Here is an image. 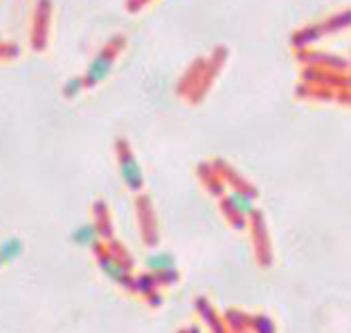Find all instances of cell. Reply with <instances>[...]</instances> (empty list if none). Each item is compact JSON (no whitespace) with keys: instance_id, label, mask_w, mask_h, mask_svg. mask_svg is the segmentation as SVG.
Listing matches in <instances>:
<instances>
[{"instance_id":"obj_1","label":"cell","mask_w":351,"mask_h":333,"mask_svg":"<svg viewBox=\"0 0 351 333\" xmlns=\"http://www.w3.org/2000/svg\"><path fill=\"white\" fill-rule=\"evenodd\" d=\"M122 47H124V36H113L110 38V43H106L97 54H95L93 61L88 63V70L84 75L86 88H95V86L101 84L104 79L110 75V70H113L115 59H117V54Z\"/></svg>"},{"instance_id":"obj_2","label":"cell","mask_w":351,"mask_h":333,"mask_svg":"<svg viewBox=\"0 0 351 333\" xmlns=\"http://www.w3.org/2000/svg\"><path fill=\"white\" fill-rule=\"evenodd\" d=\"M115 153H117V169H119V176L124 180V185L129 187L131 192H140V189L145 187V173H142V166L138 162V158L133 156L129 142L117 140Z\"/></svg>"},{"instance_id":"obj_3","label":"cell","mask_w":351,"mask_h":333,"mask_svg":"<svg viewBox=\"0 0 351 333\" xmlns=\"http://www.w3.org/2000/svg\"><path fill=\"white\" fill-rule=\"evenodd\" d=\"M254 189H230L223 196V210L228 212V217L234 219L237 227H243L241 221L254 214Z\"/></svg>"},{"instance_id":"obj_4","label":"cell","mask_w":351,"mask_h":333,"mask_svg":"<svg viewBox=\"0 0 351 333\" xmlns=\"http://www.w3.org/2000/svg\"><path fill=\"white\" fill-rule=\"evenodd\" d=\"M97 266H99V271L108 277L110 282H115L119 284V286H131V273H129V266L122 264V259H117L113 255H99L97 257Z\"/></svg>"},{"instance_id":"obj_5","label":"cell","mask_w":351,"mask_h":333,"mask_svg":"<svg viewBox=\"0 0 351 333\" xmlns=\"http://www.w3.org/2000/svg\"><path fill=\"white\" fill-rule=\"evenodd\" d=\"M50 0H38L36 14H34V27H32V47L34 50H43L45 47V38H47V25H50Z\"/></svg>"},{"instance_id":"obj_6","label":"cell","mask_w":351,"mask_h":333,"mask_svg":"<svg viewBox=\"0 0 351 333\" xmlns=\"http://www.w3.org/2000/svg\"><path fill=\"white\" fill-rule=\"evenodd\" d=\"M70 239H73L79 248H99L101 243V230L95 225V223H82L73 230V234H70Z\"/></svg>"},{"instance_id":"obj_7","label":"cell","mask_w":351,"mask_h":333,"mask_svg":"<svg viewBox=\"0 0 351 333\" xmlns=\"http://www.w3.org/2000/svg\"><path fill=\"white\" fill-rule=\"evenodd\" d=\"M147 268L151 273L176 271V257L171 255V252H165V250L151 252V255L147 257Z\"/></svg>"},{"instance_id":"obj_8","label":"cell","mask_w":351,"mask_h":333,"mask_svg":"<svg viewBox=\"0 0 351 333\" xmlns=\"http://www.w3.org/2000/svg\"><path fill=\"white\" fill-rule=\"evenodd\" d=\"M23 255V241L19 236H5L0 241V264H12Z\"/></svg>"},{"instance_id":"obj_9","label":"cell","mask_w":351,"mask_h":333,"mask_svg":"<svg viewBox=\"0 0 351 333\" xmlns=\"http://www.w3.org/2000/svg\"><path fill=\"white\" fill-rule=\"evenodd\" d=\"M131 286L138 288L142 295L149 297V302L151 304H160V297H156V288H158V280H156V275L154 273H147V275H140L138 280H135Z\"/></svg>"},{"instance_id":"obj_10","label":"cell","mask_w":351,"mask_h":333,"mask_svg":"<svg viewBox=\"0 0 351 333\" xmlns=\"http://www.w3.org/2000/svg\"><path fill=\"white\" fill-rule=\"evenodd\" d=\"M84 88H86V82H84V77H70L66 84H63V88H61V92H63V97L66 99H75V97H79V95L84 92Z\"/></svg>"},{"instance_id":"obj_11","label":"cell","mask_w":351,"mask_h":333,"mask_svg":"<svg viewBox=\"0 0 351 333\" xmlns=\"http://www.w3.org/2000/svg\"><path fill=\"white\" fill-rule=\"evenodd\" d=\"M154 275H156L158 284H165V286L178 282V271H165V273H154Z\"/></svg>"},{"instance_id":"obj_12","label":"cell","mask_w":351,"mask_h":333,"mask_svg":"<svg viewBox=\"0 0 351 333\" xmlns=\"http://www.w3.org/2000/svg\"><path fill=\"white\" fill-rule=\"evenodd\" d=\"M16 54H19V47H16V45L0 43V59H14Z\"/></svg>"},{"instance_id":"obj_13","label":"cell","mask_w":351,"mask_h":333,"mask_svg":"<svg viewBox=\"0 0 351 333\" xmlns=\"http://www.w3.org/2000/svg\"><path fill=\"white\" fill-rule=\"evenodd\" d=\"M151 3V0H129V3H126V7H129V12H140V10H145V7Z\"/></svg>"},{"instance_id":"obj_14","label":"cell","mask_w":351,"mask_h":333,"mask_svg":"<svg viewBox=\"0 0 351 333\" xmlns=\"http://www.w3.org/2000/svg\"><path fill=\"white\" fill-rule=\"evenodd\" d=\"M0 43H3V38H0Z\"/></svg>"}]
</instances>
